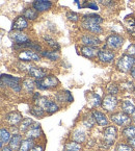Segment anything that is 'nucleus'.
I'll use <instances>...</instances> for the list:
<instances>
[{
	"mask_svg": "<svg viewBox=\"0 0 135 151\" xmlns=\"http://www.w3.org/2000/svg\"><path fill=\"white\" fill-rule=\"evenodd\" d=\"M111 121L113 123H115L119 126H128L130 125L131 120L132 119L130 118V116L128 114L124 113V111H121V113H115L111 115Z\"/></svg>",
	"mask_w": 135,
	"mask_h": 151,
	"instance_id": "obj_5",
	"label": "nucleus"
},
{
	"mask_svg": "<svg viewBox=\"0 0 135 151\" xmlns=\"http://www.w3.org/2000/svg\"><path fill=\"white\" fill-rule=\"evenodd\" d=\"M80 50H81L82 55L87 58H91V60L97 58L98 53H99V49L91 46H83L80 48Z\"/></svg>",
	"mask_w": 135,
	"mask_h": 151,
	"instance_id": "obj_14",
	"label": "nucleus"
},
{
	"mask_svg": "<svg viewBox=\"0 0 135 151\" xmlns=\"http://www.w3.org/2000/svg\"><path fill=\"white\" fill-rule=\"evenodd\" d=\"M93 118H94V120L99 125H101V126H105V125L108 124V119H107V117L103 113H101V111H94Z\"/></svg>",
	"mask_w": 135,
	"mask_h": 151,
	"instance_id": "obj_18",
	"label": "nucleus"
},
{
	"mask_svg": "<svg viewBox=\"0 0 135 151\" xmlns=\"http://www.w3.org/2000/svg\"><path fill=\"white\" fill-rule=\"evenodd\" d=\"M1 151H14L11 147H4V148L1 149Z\"/></svg>",
	"mask_w": 135,
	"mask_h": 151,
	"instance_id": "obj_46",
	"label": "nucleus"
},
{
	"mask_svg": "<svg viewBox=\"0 0 135 151\" xmlns=\"http://www.w3.org/2000/svg\"><path fill=\"white\" fill-rule=\"evenodd\" d=\"M122 88L127 90L128 92H134V90H135L134 86H133V82H131V81H127V82H125V83H122Z\"/></svg>",
	"mask_w": 135,
	"mask_h": 151,
	"instance_id": "obj_40",
	"label": "nucleus"
},
{
	"mask_svg": "<svg viewBox=\"0 0 135 151\" xmlns=\"http://www.w3.org/2000/svg\"><path fill=\"white\" fill-rule=\"evenodd\" d=\"M9 37L16 44H21V43H25L27 41H29L28 36L21 30H11L9 33Z\"/></svg>",
	"mask_w": 135,
	"mask_h": 151,
	"instance_id": "obj_10",
	"label": "nucleus"
},
{
	"mask_svg": "<svg viewBox=\"0 0 135 151\" xmlns=\"http://www.w3.org/2000/svg\"><path fill=\"white\" fill-rule=\"evenodd\" d=\"M41 54H42V56L47 58L50 60H59V53H58V51H55V50H53V51L42 50V51H41Z\"/></svg>",
	"mask_w": 135,
	"mask_h": 151,
	"instance_id": "obj_24",
	"label": "nucleus"
},
{
	"mask_svg": "<svg viewBox=\"0 0 135 151\" xmlns=\"http://www.w3.org/2000/svg\"><path fill=\"white\" fill-rule=\"evenodd\" d=\"M23 16L29 20H36L39 17V12L34 9H26L23 13Z\"/></svg>",
	"mask_w": 135,
	"mask_h": 151,
	"instance_id": "obj_28",
	"label": "nucleus"
},
{
	"mask_svg": "<svg viewBox=\"0 0 135 151\" xmlns=\"http://www.w3.org/2000/svg\"><path fill=\"white\" fill-rule=\"evenodd\" d=\"M28 27V22L24 16H19L13 21L11 24V30H24Z\"/></svg>",
	"mask_w": 135,
	"mask_h": 151,
	"instance_id": "obj_11",
	"label": "nucleus"
},
{
	"mask_svg": "<svg viewBox=\"0 0 135 151\" xmlns=\"http://www.w3.org/2000/svg\"><path fill=\"white\" fill-rule=\"evenodd\" d=\"M107 90H108V93L111 94V95H116L119 93V91H120L117 85H115V83H110L108 86V88H107Z\"/></svg>",
	"mask_w": 135,
	"mask_h": 151,
	"instance_id": "obj_38",
	"label": "nucleus"
},
{
	"mask_svg": "<svg viewBox=\"0 0 135 151\" xmlns=\"http://www.w3.org/2000/svg\"><path fill=\"white\" fill-rule=\"evenodd\" d=\"M131 75H132V77L135 79V68H133L132 71H131Z\"/></svg>",
	"mask_w": 135,
	"mask_h": 151,
	"instance_id": "obj_47",
	"label": "nucleus"
},
{
	"mask_svg": "<svg viewBox=\"0 0 135 151\" xmlns=\"http://www.w3.org/2000/svg\"><path fill=\"white\" fill-rule=\"evenodd\" d=\"M91 97H93V99H91V101H89V106L95 107V106H98L99 104H101V103H102V101H101V99H100V97L98 95L93 94V95H91Z\"/></svg>",
	"mask_w": 135,
	"mask_h": 151,
	"instance_id": "obj_36",
	"label": "nucleus"
},
{
	"mask_svg": "<svg viewBox=\"0 0 135 151\" xmlns=\"http://www.w3.org/2000/svg\"><path fill=\"white\" fill-rule=\"evenodd\" d=\"M87 7H91V9H98V5L97 4H94V3H91V4L87 5Z\"/></svg>",
	"mask_w": 135,
	"mask_h": 151,
	"instance_id": "obj_45",
	"label": "nucleus"
},
{
	"mask_svg": "<svg viewBox=\"0 0 135 151\" xmlns=\"http://www.w3.org/2000/svg\"><path fill=\"white\" fill-rule=\"evenodd\" d=\"M73 138L74 140H75V142H83L84 140H85V134H84L83 131L81 130H76L75 132H74L73 134Z\"/></svg>",
	"mask_w": 135,
	"mask_h": 151,
	"instance_id": "obj_35",
	"label": "nucleus"
},
{
	"mask_svg": "<svg viewBox=\"0 0 135 151\" xmlns=\"http://www.w3.org/2000/svg\"><path fill=\"white\" fill-rule=\"evenodd\" d=\"M21 143H22V137H21L20 134H14L13 138L9 141V147H11L14 151L19 150V148H20V146H21Z\"/></svg>",
	"mask_w": 135,
	"mask_h": 151,
	"instance_id": "obj_23",
	"label": "nucleus"
},
{
	"mask_svg": "<svg viewBox=\"0 0 135 151\" xmlns=\"http://www.w3.org/2000/svg\"><path fill=\"white\" fill-rule=\"evenodd\" d=\"M124 44V38L120 35H110L108 38L106 39V44H105L104 48H109L110 50L113 49H120Z\"/></svg>",
	"mask_w": 135,
	"mask_h": 151,
	"instance_id": "obj_4",
	"label": "nucleus"
},
{
	"mask_svg": "<svg viewBox=\"0 0 135 151\" xmlns=\"http://www.w3.org/2000/svg\"><path fill=\"white\" fill-rule=\"evenodd\" d=\"M38 101H40V102L38 103V105L42 106L43 109H44L45 111L49 114V115H52V114H54L55 111H57L58 109H59L58 105L56 104L55 102L50 101V100H48L47 98H42V99L38 100Z\"/></svg>",
	"mask_w": 135,
	"mask_h": 151,
	"instance_id": "obj_8",
	"label": "nucleus"
},
{
	"mask_svg": "<svg viewBox=\"0 0 135 151\" xmlns=\"http://www.w3.org/2000/svg\"><path fill=\"white\" fill-rule=\"evenodd\" d=\"M26 137L28 139H36L41 136L42 130H41V125L40 124H33L29 127V129L26 131Z\"/></svg>",
	"mask_w": 135,
	"mask_h": 151,
	"instance_id": "obj_17",
	"label": "nucleus"
},
{
	"mask_svg": "<svg viewBox=\"0 0 135 151\" xmlns=\"http://www.w3.org/2000/svg\"><path fill=\"white\" fill-rule=\"evenodd\" d=\"M20 78L14 77V76L7 75V74H2L1 75V85H5L13 89L15 92L19 93L21 91V86H20Z\"/></svg>",
	"mask_w": 135,
	"mask_h": 151,
	"instance_id": "obj_3",
	"label": "nucleus"
},
{
	"mask_svg": "<svg viewBox=\"0 0 135 151\" xmlns=\"http://www.w3.org/2000/svg\"><path fill=\"white\" fill-rule=\"evenodd\" d=\"M101 4L103 5H106V6H109V5H112L113 4V1L112 0H98Z\"/></svg>",
	"mask_w": 135,
	"mask_h": 151,
	"instance_id": "obj_42",
	"label": "nucleus"
},
{
	"mask_svg": "<svg viewBox=\"0 0 135 151\" xmlns=\"http://www.w3.org/2000/svg\"><path fill=\"white\" fill-rule=\"evenodd\" d=\"M82 27L93 33H97V35L98 33H101L103 31L102 27L100 26V24H95V23H89L82 21Z\"/></svg>",
	"mask_w": 135,
	"mask_h": 151,
	"instance_id": "obj_20",
	"label": "nucleus"
},
{
	"mask_svg": "<svg viewBox=\"0 0 135 151\" xmlns=\"http://www.w3.org/2000/svg\"><path fill=\"white\" fill-rule=\"evenodd\" d=\"M5 119H6V121L11 125H16L22 120V115L17 113V111H13V113L7 114V115L5 116Z\"/></svg>",
	"mask_w": 135,
	"mask_h": 151,
	"instance_id": "obj_21",
	"label": "nucleus"
},
{
	"mask_svg": "<svg viewBox=\"0 0 135 151\" xmlns=\"http://www.w3.org/2000/svg\"><path fill=\"white\" fill-rule=\"evenodd\" d=\"M82 21L89 23H95V24H101L103 22V19L101 16L97 15V14H89V15L83 16Z\"/></svg>",
	"mask_w": 135,
	"mask_h": 151,
	"instance_id": "obj_19",
	"label": "nucleus"
},
{
	"mask_svg": "<svg viewBox=\"0 0 135 151\" xmlns=\"http://www.w3.org/2000/svg\"><path fill=\"white\" fill-rule=\"evenodd\" d=\"M135 65V58L130 54H124L121 56L116 62V68L122 72H130L132 71L133 67Z\"/></svg>",
	"mask_w": 135,
	"mask_h": 151,
	"instance_id": "obj_1",
	"label": "nucleus"
},
{
	"mask_svg": "<svg viewBox=\"0 0 135 151\" xmlns=\"http://www.w3.org/2000/svg\"><path fill=\"white\" fill-rule=\"evenodd\" d=\"M44 40L47 42V44L49 45V46H51L52 48L55 50V51H59V49H60V46L58 45V43H56L55 41L53 40V39L51 38H49V37H44Z\"/></svg>",
	"mask_w": 135,
	"mask_h": 151,
	"instance_id": "obj_34",
	"label": "nucleus"
},
{
	"mask_svg": "<svg viewBox=\"0 0 135 151\" xmlns=\"http://www.w3.org/2000/svg\"><path fill=\"white\" fill-rule=\"evenodd\" d=\"M30 113L33 116L41 118V117H44L45 116V109L42 106H40V105H36V106H33L30 109Z\"/></svg>",
	"mask_w": 135,
	"mask_h": 151,
	"instance_id": "obj_31",
	"label": "nucleus"
},
{
	"mask_svg": "<svg viewBox=\"0 0 135 151\" xmlns=\"http://www.w3.org/2000/svg\"><path fill=\"white\" fill-rule=\"evenodd\" d=\"M116 151H133L132 147L130 145H126V144H119L115 148Z\"/></svg>",
	"mask_w": 135,
	"mask_h": 151,
	"instance_id": "obj_39",
	"label": "nucleus"
},
{
	"mask_svg": "<svg viewBox=\"0 0 135 151\" xmlns=\"http://www.w3.org/2000/svg\"><path fill=\"white\" fill-rule=\"evenodd\" d=\"M0 138H1V143H0V146H1V149L3 148V144L5 143H9L11 141V133L7 129L5 128H1V131H0Z\"/></svg>",
	"mask_w": 135,
	"mask_h": 151,
	"instance_id": "obj_27",
	"label": "nucleus"
},
{
	"mask_svg": "<svg viewBox=\"0 0 135 151\" xmlns=\"http://www.w3.org/2000/svg\"><path fill=\"white\" fill-rule=\"evenodd\" d=\"M19 60H24V62H38L41 60V56L39 53L34 52V50H23L20 54H19Z\"/></svg>",
	"mask_w": 135,
	"mask_h": 151,
	"instance_id": "obj_9",
	"label": "nucleus"
},
{
	"mask_svg": "<svg viewBox=\"0 0 135 151\" xmlns=\"http://www.w3.org/2000/svg\"><path fill=\"white\" fill-rule=\"evenodd\" d=\"M132 120L134 121V123H135V111H134V113L132 114Z\"/></svg>",
	"mask_w": 135,
	"mask_h": 151,
	"instance_id": "obj_48",
	"label": "nucleus"
},
{
	"mask_svg": "<svg viewBox=\"0 0 135 151\" xmlns=\"http://www.w3.org/2000/svg\"><path fill=\"white\" fill-rule=\"evenodd\" d=\"M34 87H36V81H33V80H31L30 78H27V79H25L24 81H23V88H24L25 90H26V92H32L33 89H34Z\"/></svg>",
	"mask_w": 135,
	"mask_h": 151,
	"instance_id": "obj_32",
	"label": "nucleus"
},
{
	"mask_svg": "<svg viewBox=\"0 0 135 151\" xmlns=\"http://www.w3.org/2000/svg\"><path fill=\"white\" fill-rule=\"evenodd\" d=\"M59 81L56 78V76L54 75H48L45 76V77L41 78V79L36 80V87L40 90H49L52 89V88H55L58 86Z\"/></svg>",
	"mask_w": 135,
	"mask_h": 151,
	"instance_id": "obj_2",
	"label": "nucleus"
},
{
	"mask_svg": "<svg viewBox=\"0 0 135 151\" xmlns=\"http://www.w3.org/2000/svg\"><path fill=\"white\" fill-rule=\"evenodd\" d=\"M117 130L114 126H108L103 131V138H104V144H107V146H110L114 140L116 139Z\"/></svg>",
	"mask_w": 135,
	"mask_h": 151,
	"instance_id": "obj_7",
	"label": "nucleus"
},
{
	"mask_svg": "<svg viewBox=\"0 0 135 151\" xmlns=\"http://www.w3.org/2000/svg\"><path fill=\"white\" fill-rule=\"evenodd\" d=\"M117 102H119V101H117L116 97H115L114 95L109 94V95L105 96V97L103 98L101 105H102V107L106 111H113L115 109H116Z\"/></svg>",
	"mask_w": 135,
	"mask_h": 151,
	"instance_id": "obj_6",
	"label": "nucleus"
},
{
	"mask_svg": "<svg viewBox=\"0 0 135 151\" xmlns=\"http://www.w3.org/2000/svg\"><path fill=\"white\" fill-rule=\"evenodd\" d=\"M66 18L69 21H72V22H77L79 20L80 16L77 13H74V12H68L66 13Z\"/></svg>",
	"mask_w": 135,
	"mask_h": 151,
	"instance_id": "obj_37",
	"label": "nucleus"
},
{
	"mask_svg": "<svg viewBox=\"0 0 135 151\" xmlns=\"http://www.w3.org/2000/svg\"><path fill=\"white\" fill-rule=\"evenodd\" d=\"M121 107H122V111H124V113L130 115V114L134 113V111H135V103L133 102L132 100H124V101L122 102V105H121Z\"/></svg>",
	"mask_w": 135,
	"mask_h": 151,
	"instance_id": "obj_22",
	"label": "nucleus"
},
{
	"mask_svg": "<svg viewBox=\"0 0 135 151\" xmlns=\"http://www.w3.org/2000/svg\"><path fill=\"white\" fill-rule=\"evenodd\" d=\"M33 9H36L39 13L41 12H46L52 7V2L48 0H36L32 4Z\"/></svg>",
	"mask_w": 135,
	"mask_h": 151,
	"instance_id": "obj_13",
	"label": "nucleus"
},
{
	"mask_svg": "<svg viewBox=\"0 0 135 151\" xmlns=\"http://www.w3.org/2000/svg\"><path fill=\"white\" fill-rule=\"evenodd\" d=\"M56 98H57V100L60 101V102H64V101L72 102V101H73V97H72V95L70 94V92H68V91L59 92V93L56 95Z\"/></svg>",
	"mask_w": 135,
	"mask_h": 151,
	"instance_id": "obj_25",
	"label": "nucleus"
},
{
	"mask_svg": "<svg viewBox=\"0 0 135 151\" xmlns=\"http://www.w3.org/2000/svg\"><path fill=\"white\" fill-rule=\"evenodd\" d=\"M32 123H33L32 119L25 118L24 120H22V123L20 124V127H19V129H20V131H22V132H26V131L29 129V127L32 125Z\"/></svg>",
	"mask_w": 135,
	"mask_h": 151,
	"instance_id": "obj_30",
	"label": "nucleus"
},
{
	"mask_svg": "<svg viewBox=\"0 0 135 151\" xmlns=\"http://www.w3.org/2000/svg\"><path fill=\"white\" fill-rule=\"evenodd\" d=\"M128 143L132 148H135V137H133V138H131V139H128Z\"/></svg>",
	"mask_w": 135,
	"mask_h": 151,
	"instance_id": "obj_43",
	"label": "nucleus"
},
{
	"mask_svg": "<svg viewBox=\"0 0 135 151\" xmlns=\"http://www.w3.org/2000/svg\"><path fill=\"white\" fill-rule=\"evenodd\" d=\"M27 72H28V74L31 77L36 78V79H41V78L45 77L47 74V71L45 69L38 68V67H34V66H31Z\"/></svg>",
	"mask_w": 135,
	"mask_h": 151,
	"instance_id": "obj_16",
	"label": "nucleus"
},
{
	"mask_svg": "<svg viewBox=\"0 0 135 151\" xmlns=\"http://www.w3.org/2000/svg\"><path fill=\"white\" fill-rule=\"evenodd\" d=\"M64 149H66V151H80L81 146L78 144V142H69L66 144Z\"/></svg>",
	"mask_w": 135,
	"mask_h": 151,
	"instance_id": "obj_33",
	"label": "nucleus"
},
{
	"mask_svg": "<svg viewBox=\"0 0 135 151\" xmlns=\"http://www.w3.org/2000/svg\"><path fill=\"white\" fill-rule=\"evenodd\" d=\"M34 146V142H33V139H28L22 141L21 143V146L19 148V151H30L31 148Z\"/></svg>",
	"mask_w": 135,
	"mask_h": 151,
	"instance_id": "obj_26",
	"label": "nucleus"
},
{
	"mask_svg": "<svg viewBox=\"0 0 135 151\" xmlns=\"http://www.w3.org/2000/svg\"><path fill=\"white\" fill-rule=\"evenodd\" d=\"M123 136L127 139H131L133 137H135V126L128 125V126L125 127V129L123 130Z\"/></svg>",
	"mask_w": 135,
	"mask_h": 151,
	"instance_id": "obj_29",
	"label": "nucleus"
},
{
	"mask_svg": "<svg viewBox=\"0 0 135 151\" xmlns=\"http://www.w3.org/2000/svg\"><path fill=\"white\" fill-rule=\"evenodd\" d=\"M81 41L85 46L96 47L101 44V40L99 38H97V37L91 36V35H85V36H83L81 38Z\"/></svg>",
	"mask_w": 135,
	"mask_h": 151,
	"instance_id": "obj_15",
	"label": "nucleus"
},
{
	"mask_svg": "<svg viewBox=\"0 0 135 151\" xmlns=\"http://www.w3.org/2000/svg\"><path fill=\"white\" fill-rule=\"evenodd\" d=\"M98 58L103 63H111L114 60V53L111 51L110 49L103 48V49H101V50H99Z\"/></svg>",
	"mask_w": 135,
	"mask_h": 151,
	"instance_id": "obj_12",
	"label": "nucleus"
},
{
	"mask_svg": "<svg viewBox=\"0 0 135 151\" xmlns=\"http://www.w3.org/2000/svg\"><path fill=\"white\" fill-rule=\"evenodd\" d=\"M133 93H134V95H135V90H134V92H133Z\"/></svg>",
	"mask_w": 135,
	"mask_h": 151,
	"instance_id": "obj_49",
	"label": "nucleus"
},
{
	"mask_svg": "<svg viewBox=\"0 0 135 151\" xmlns=\"http://www.w3.org/2000/svg\"><path fill=\"white\" fill-rule=\"evenodd\" d=\"M127 51H128V54L135 58V45H130L128 47V49H127Z\"/></svg>",
	"mask_w": 135,
	"mask_h": 151,
	"instance_id": "obj_41",
	"label": "nucleus"
},
{
	"mask_svg": "<svg viewBox=\"0 0 135 151\" xmlns=\"http://www.w3.org/2000/svg\"><path fill=\"white\" fill-rule=\"evenodd\" d=\"M30 151H44V148L42 146H33Z\"/></svg>",
	"mask_w": 135,
	"mask_h": 151,
	"instance_id": "obj_44",
	"label": "nucleus"
}]
</instances>
